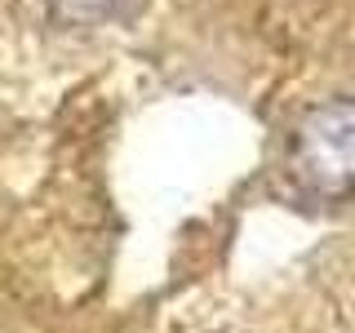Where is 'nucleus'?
<instances>
[{"instance_id": "nucleus-1", "label": "nucleus", "mask_w": 355, "mask_h": 333, "mask_svg": "<svg viewBox=\"0 0 355 333\" xmlns=\"http://www.w3.org/2000/svg\"><path fill=\"white\" fill-rule=\"evenodd\" d=\"M288 164L306 191L324 200L355 196V98H324L306 107L288 142Z\"/></svg>"}, {"instance_id": "nucleus-2", "label": "nucleus", "mask_w": 355, "mask_h": 333, "mask_svg": "<svg viewBox=\"0 0 355 333\" xmlns=\"http://www.w3.org/2000/svg\"><path fill=\"white\" fill-rule=\"evenodd\" d=\"M129 0H49V14L62 27H103Z\"/></svg>"}]
</instances>
